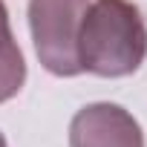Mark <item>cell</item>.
Instances as JSON below:
<instances>
[{"label": "cell", "mask_w": 147, "mask_h": 147, "mask_svg": "<svg viewBox=\"0 0 147 147\" xmlns=\"http://www.w3.org/2000/svg\"><path fill=\"white\" fill-rule=\"evenodd\" d=\"M90 0H29V29L35 52L52 75L72 78L84 72L78 58V32Z\"/></svg>", "instance_id": "cell-2"}, {"label": "cell", "mask_w": 147, "mask_h": 147, "mask_svg": "<svg viewBox=\"0 0 147 147\" xmlns=\"http://www.w3.org/2000/svg\"><path fill=\"white\" fill-rule=\"evenodd\" d=\"M69 147H144V133L124 107L98 101L75 113Z\"/></svg>", "instance_id": "cell-3"}, {"label": "cell", "mask_w": 147, "mask_h": 147, "mask_svg": "<svg viewBox=\"0 0 147 147\" xmlns=\"http://www.w3.org/2000/svg\"><path fill=\"white\" fill-rule=\"evenodd\" d=\"M81 66L101 78H124L147 58V26L130 0H95L78 32Z\"/></svg>", "instance_id": "cell-1"}, {"label": "cell", "mask_w": 147, "mask_h": 147, "mask_svg": "<svg viewBox=\"0 0 147 147\" xmlns=\"http://www.w3.org/2000/svg\"><path fill=\"white\" fill-rule=\"evenodd\" d=\"M26 81V61L12 35L6 3L0 0V104L15 98Z\"/></svg>", "instance_id": "cell-4"}, {"label": "cell", "mask_w": 147, "mask_h": 147, "mask_svg": "<svg viewBox=\"0 0 147 147\" xmlns=\"http://www.w3.org/2000/svg\"><path fill=\"white\" fill-rule=\"evenodd\" d=\"M0 147H6V138H3V133H0Z\"/></svg>", "instance_id": "cell-5"}]
</instances>
